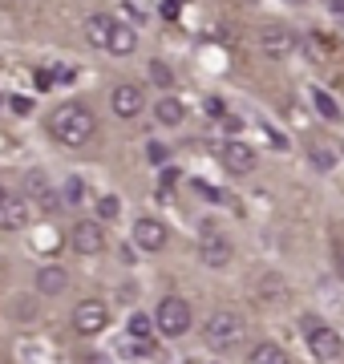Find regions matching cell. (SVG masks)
<instances>
[{
	"label": "cell",
	"instance_id": "1",
	"mask_svg": "<svg viewBox=\"0 0 344 364\" xmlns=\"http://www.w3.org/2000/svg\"><path fill=\"white\" fill-rule=\"evenodd\" d=\"M49 134H53L61 146H69V150H77V146H85L97 134V122H93V114L85 109L81 102H69V105H57L53 114H49Z\"/></svg>",
	"mask_w": 344,
	"mask_h": 364
},
{
	"label": "cell",
	"instance_id": "2",
	"mask_svg": "<svg viewBox=\"0 0 344 364\" xmlns=\"http://www.w3.org/2000/svg\"><path fill=\"white\" fill-rule=\"evenodd\" d=\"M243 320H239L235 312H215L207 324H203V340H207V348L211 352H231V348H239L243 344Z\"/></svg>",
	"mask_w": 344,
	"mask_h": 364
},
{
	"label": "cell",
	"instance_id": "3",
	"mask_svg": "<svg viewBox=\"0 0 344 364\" xmlns=\"http://www.w3.org/2000/svg\"><path fill=\"white\" fill-rule=\"evenodd\" d=\"M190 304L186 299H178V296H166L158 304V312H154V328H158L166 340H178V336H186L190 332Z\"/></svg>",
	"mask_w": 344,
	"mask_h": 364
},
{
	"label": "cell",
	"instance_id": "4",
	"mask_svg": "<svg viewBox=\"0 0 344 364\" xmlns=\"http://www.w3.org/2000/svg\"><path fill=\"white\" fill-rule=\"evenodd\" d=\"M304 340H308V348H312L316 360H324V364L340 360V352H344L340 332H332L328 324H320L316 316H304Z\"/></svg>",
	"mask_w": 344,
	"mask_h": 364
},
{
	"label": "cell",
	"instance_id": "5",
	"mask_svg": "<svg viewBox=\"0 0 344 364\" xmlns=\"http://www.w3.org/2000/svg\"><path fill=\"white\" fill-rule=\"evenodd\" d=\"M69 247L77 251V255H102V251H106V231H102V223L97 219L73 223V231H69Z\"/></svg>",
	"mask_w": 344,
	"mask_h": 364
},
{
	"label": "cell",
	"instance_id": "6",
	"mask_svg": "<svg viewBox=\"0 0 344 364\" xmlns=\"http://www.w3.org/2000/svg\"><path fill=\"white\" fill-rule=\"evenodd\" d=\"M106 324H109V304H106V299H81L77 312H73V328H77V336H97Z\"/></svg>",
	"mask_w": 344,
	"mask_h": 364
},
{
	"label": "cell",
	"instance_id": "7",
	"mask_svg": "<svg viewBox=\"0 0 344 364\" xmlns=\"http://www.w3.org/2000/svg\"><path fill=\"white\" fill-rule=\"evenodd\" d=\"M231 255H235V247H231V239L219 231H207L199 239V259L203 267H211V272H219V267H227L231 263Z\"/></svg>",
	"mask_w": 344,
	"mask_h": 364
},
{
	"label": "cell",
	"instance_id": "8",
	"mask_svg": "<svg viewBox=\"0 0 344 364\" xmlns=\"http://www.w3.org/2000/svg\"><path fill=\"white\" fill-rule=\"evenodd\" d=\"M25 198H28V207L37 203L41 210H57L61 207V195L53 191V182L45 178V170H28L25 174Z\"/></svg>",
	"mask_w": 344,
	"mask_h": 364
},
{
	"label": "cell",
	"instance_id": "9",
	"mask_svg": "<svg viewBox=\"0 0 344 364\" xmlns=\"http://www.w3.org/2000/svg\"><path fill=\"white\" fill-rule=\"evenodd\" d=\"M109 105H114L118 117H138L146 109V90L134 85V81H122V85H114V93H109Z\"/></svg>",
	"mask_w": 344,
	"mask_h": 364
},
{
	"label": "cell",
	"instance_id": "10",
	"mask_svg": "<svg viewBox=\"0 0 344 364\" xmlns=\"http://www.w3.org/2000/svg\"><path fill=\"white\" fill-rule=\"evenodd\" d=\"M259 49H264L267 57H288V53L296 49V33H291L288 25H279V21L259 25Z\"/></svg>",
	"mask_w": 344,
	"mask_h": 364
},
{
	"label": "cell",
	"instance_id": "11",
	"mask_svg": "<svg viewBox=\"0 0 344 364\" xmlns=\"http://www.w3.org/2000/svg\"><path fill=\"white\" fill-rule=\"evenodd\" d=\"M166 239H171V235H166V227H162L158 219H138L134 223V243H138L142 251H150V255H158V251L166 247Z\"/></svg>",
	"mask_w": 344,
	"mask_h": 364
},
{
	"label": "cell",
	"instance_id": "12",
	"mask_svg": "<svg viewBox=\"0 0 344 364\" xmlns=\"http://www.w3.org/2000/svg\"><path fill=\"white\" fill-rule=\"evenodd\" d=\"M28 215H33L28 198L25 195H9L4 203H0V231H21V227H28Z\"/></svg>",
	"mask_w": 344,
	"mask_h": 364
},
{
	"label": "cell",
	"instance_id": "13",
	"mask_svg": "<svg viewBox=\"0 0 344 364\" xmlns=\"http://www.w3.org/2000/svg\"><path fill=\"white\" fill-rule=\"evenodd\" d=\"M219 158H223V166L231 170V174H252V166H255V150L247 142H227L223 150H219Z\"/></svg>",
	"mask_w": 344,
	"mask_h": 364
},
{
	"label": "cell",
	"instance_id": "14",
	"mask_svg": "<svg viewBox=\"0 0 344 364\" xmlns=\"http://www.w3.org/2000/svg\"><path fill=\"white\" fill-rule=\"evenodd\" d=\"M65 287H69V272H65V267H57V263L37 267V291H41V296H61Z\"/></svg>",
	"mask_w": 344,
	"mask_h": 364
},
{
	"label": "cell",
	"instance_id": "15",
	"mask_svg": "<svg viewBox=\"0 0 344 364\" xmlns=\"http://www.w3.org/2000/svg\"><path fill=\"white\" fill-rule=\"evenodd\" d=\"M183 117H186V105L174 93H162L158 102H154V122L158 126H183Z\"/></svg>",
	"mask_w": 344,
	"mask_h": 364
},
{
	"label": "cell",
	"instance_id": "16",
	"mask_svg": "<svg viewBox=\"0 0 344 364\" xmlns=\"http://www.w3.org/2000/svg\"><path fill=\"white\" fill-rule=\"evenodd\" d=\"M134 49H138V33H134L130 25H118V21H114V33H109V41H106V53H114V57H130Z\"/></svg>",
	"mask_w": 344,
	"mask_h": 364
},
{
	"label": "cell",
	"instance_id": "17",
	"mask_svg": "<svg viewBox=\"0 0 344 364\" xmlns=\"http://www.w3.org/2000/svg\"><path fill=\"white\" fill-rule=\"evenodd\" d=\"M109 33H114V16H106V13H93V16H85V41H90V45H97V49H106Z\"/></svg>",
	"mask_w": 344,
	"mask_h": 364
},
{
	"label": "cell",
	"instance_id": "18",
	"mask_svg": "<svg viewBox=\"0 0 344 364\" xmlns=\"http://www.w3.org/2000/svg\"><path fill=\"white\" fill-rule=\"evenodd\" d=\"M247 364H291V356L284 348H279V344H255L252 352H247Z\"/></svg>",
	"mask_w": 344,
	"mask_h": 364
},
{
	"label": "cell",
	"instance_id": "19",
	"mask_svg": "<svg viewBox=\"0 0 344 364\" xmlns=\"http://www.w3.org/2000/svg\"><path fill=\"white\" fill-rule=\"evenodd\" d=\"M126 332H130V340H138V344H150V340L158 336V328H154V316L146 312H134L130 324H126Z\"/></svg>",
	"mask_w": 344,
	"mask_h": 364
},
{
	"label": "cell",
	"instance_id": "20",
	"mask_svg": "<svg viewBox=\"0 0 344 364\" xmlns=\"http://www.w3.org/2000/svg\"><path fill=\"white\" fill-rule=\"evenodd\" d=\"M304 49H308V57H312V61H324V57H332V49H336V45H332V37H324V33H312V37L304 41Z\"/></svg>",
	"mask_w": 344,
	"mask_h": 364
},
{
	"label": "cell",
	"instance_id": "21",
	"mask_svg": "<svg viewBox=\"0 0 344 364\" xmlns=\"http://www.w3.org/2000/svg\"><path fill=\"white\" fill-rule=\"evenodd\" d=\"M312 102H316V114H320V117L340 122V105H336V97H328L324 90H312Z\"/></svg>",
	"mask_w": 344,
	"mask_h": 364
},
{
	"label": "cell",
	"instance_id": "22",
	"mask_svg": "<svg viewBox=\"0 0 344 364\" xmlns=\"http://www.w3.org/2000/svg\"><path fill=\"white\" fill-rule=\"evenodd\" d=\"M61 198H65V207H85V182H81V178H65Z\"/></svg>",
	"mask_w": 344,
	"mask_h": 364
},
{
	"label": "cell",
	"instance_id": "23",
	"mask_svg": "<svg viewBox=\"0 0 344 364\" xmlns=\"http://www.w3.org/2000/svg\"><path fill=\"white\" fill-rule=\"evenodd\" d=\"M146 73H150V81H154L158 90H171V85H174V73H171V65H166V61H150V69H146Z\"/></svg>",
	"mask_w": 344,
	"mask_h": 364
},
{
	"label": "cell",
	"instance_id": "24",
	"mask_svg": "<svg viewBox=\"0 0 344 364\" xmlns=\"http://www.w3.org/2000/svg\"><path fill=\"white\" fill-rule=\"evenodd\" d=\"M9 312H13L16 320H33V316H37V304H33L28 296H13V304H9Z\"/></svg>",
	"mask_w": 344,
	"mask_h": 364
},
{
	"label": "cell",
	"instance_id": "25",
	"mask_svg": "<svg viewBox=\"0 0 344 364\" xmlns=\"http://www.w3.org/2000/svg\"><path fill=\"white\" fill-rule=\"evenodd\" d=\"M97 215H102V219H118V215H122V203H118V198H114V195H106V198H97Z\"/></svg>",
	"mask_w": 344,
	"mask_h": 364
},
{
	"label": "cell",
	"instance_id": "26",
	"mask_svg": "<svg viewBox=\"0 0 344 364\" xmlns=\"http://www.w3.org/2000/svg\"><path fill=\"white\" fill-rule=\"evenodd\" d=\"M312 162H316L320 170H332V166H336V154H332V150H320V146H312Z\"/></svg>",
	"mask_w": 344,
	"mask_h": 364
},
{
	"label": "cell",
	"instance_id": "27",
	"mask_svg": "<svg viewBox=\"0 0 344 364\" xmlns=\"http://www.w3.org/2000/svg\"><path fill=\"white\" fill-rule=\"evenodd\" d=\"M146 154H150V162H154V166H162V162L171 158V146H162V142H150V146H146Z\"/></svg>",
	"mask_w": 344,
	"mask_h": 364
},
{
	"label": "cell",
	"instance_id": "28",
	"mask_svg": "<svg viewBox=\"0 0 344 364\" xmlns=\"http://www.w3.org/2000/svg\"><path fill=\"white\" fill-rule=\"evenodd\" d=\"M53 73V85H69V81L77 77V69H69V65H61V69H49Z\"/></svg>",
	"mask_w": 344,
	"mask_h": 364
},
{
	"label": "cell",
	"instance_id": "29",
	"mask_svg": "<svg viewBox=\"0 0 344 364\" xmlns=\"http://www.w3.org/2000/svg\"><path fill=\"white\" fill-rule=\"evenodd\" d=\"M9 109H13V114H21V117H25L28 109H33V102H28V97H9Z\"/></svg>",
	"mask_w": 344,
	"mask_h": 364
},
{
	"label": "cell",
	"instance_id": "30",
	"mask_svg": "<svg viewBox=\"0 0 344 364\" xmlns=\"http://www.w3.org/2000/svg\"><path fill=\"white\" fill-rule=\"evenodd\" d=\"M207 114H211V117H223V102H219V97H207Z\"/></svg>",
	"mask_w": 344,
	"mask_h": 364
},
{
	"label": "cell",
	"instance_id": "31",
	"mask_svg": "<svg viewBox=\"0 0 344 364\" xmlns=\"http://www.w3.org/2000/svg\"><path fill=\"white\" fill-rule=\"evenodd\" d=\"M178 9H183V4H174V0H166V4H162V13H166V21H178Z\"/></svg>",
	"mask_w": 344,
	"mask_h": 364
},
{
	"label": "cell",
	"instance_id": "32",
	"mask_svg": "<svg viewBox=\"0 0 344 364\" xmlns=\"http://www.w3.org/2000/svg\"><path fill=\"white\" fill-rule=\"evenodd\" d=\"M37 85H41V90H49V85H53V73H49V69H41V73H37Z\"/></svg>",
	"mask_w": 344,
	"mask_h": 364
},
{
	"label": "cell",
	"instance_id": "33",
	"mask_svg": "<svg viewBox=\"0 0 344 364\" xmlns=\"http://www.w3.org/2000/svg\"><path fill=\"white\" fill-rule=\"evenodd\" d=\"M223 126H227V134H239V126H243V122H239V117L231 114V117H223Z\"/></svg>",
	"mask_w": 344,
	"mask_h": 364
},
{
	"label": "cell",
	"instance_id": "34",
	"mask_svg": "<svg viewBox=\"0 0 344 364\" xmlns=\"http://www.w3.org/2000/svg\"><path fill=\"white\" fill-rule=\"evenodd\" d=\"M328 4H332V13L336 16H344V0H328Z\"/></svg>",
	"mask_w": 344,
	"mask_h": 364
},
{
	"label": "cell",
	"instance_id": "35",
	"mask_svg": "<svg viewBox=\"0 0 344 364\" xmlns=\"http://www.w3.org/2000/svg\"><path fill=\"white\" fill-rule=\"evenodd\" d=\"M336 263H340V275H344V243L336 247Z\"/></svg>",
	"mask_w": 344,
	"mask_h": 364
},
{
	"label": "cell",
	"instance_id": "36",
	"mask_svg": "<svg viewBox=\"0 0 344 364\" xmlns=\"http://www.w3.org/2000/svg\"><path fill=\"white\" fill-rule=\"evenodd\" d=\"M85 364H109V356H90Z\"/></svg>",
	"mask_w": 344,
	"mask_h": 364
},
{
	"label": "cell",
	"instance_id": "37",
	"mask_svg": "<svg viewBox=\"0 0 344 364\" xmlns=\"http://www.w3.org/2000/svg\"><path fill=\"white\" fill-rule=\"evenodd\" d=\"M4 198H9V191H4V186H0V203H4Z\"/></svg>",
	"mask_w": 344,
	"mask_h": 364
},
{
	"label": "cell",
	"instance_id": "38",
	"mask_svg": "<svg viewBox=\"0 0 344 364\" xmlns=\"http://www.w3.org/2000/svg\"><path fill=\"white\" fill-rule=\"evenodd\" d=\"M288 4H304V0H288Z\"/></svg>",
	"mask_w": 344,
	"mask_h": 364
},
{
	"label": "cell",
	"instance_id": "39",
	"mask_svg": "<svg viewBox=\"0 0 344 364\" xmlns=\"http://www.w3.org/2000/svg\"><path fill=\"white\" fill-rule=\"evenodd\" d=\"M239 4H255V0H239Z\"/></svg>",
	"mask_w": 344,
	"mask_h": 364
},
{
	"label": "cell",
	"instance_id": "40",
	"mask_svg": "<svg viewBox=\"0 0 344 364\" xmlns=\"http://www.w3.org/2000/svg\"><path fill=\"white\" fill-rule=\"evenodd\" d=\"M174 4H186V0H174Z\"/></svg>",
	"mask_w": 344,
	"mask_h": 364
}]
</instances>
